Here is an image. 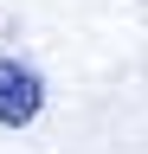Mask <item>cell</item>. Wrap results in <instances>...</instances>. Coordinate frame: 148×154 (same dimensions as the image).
<instances>
[{
    "instance_id": "6da1fadb",
    "label": "cell",
    "mask_w": 148,
    "mask_h": 154,
    "mask_svg": "<svg viewBox=\"0 0 148 154\" xmlns=\"http://www.w3.org/2000/svg\"><path fill=\"white\" fill-rule=\"evenodd\" d=\"M45 116V77L0 51V128H32Z\"/></svg>"
}]
</instances>
